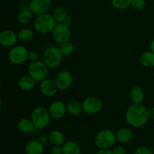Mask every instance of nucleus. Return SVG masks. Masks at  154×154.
Returning <instances> with one entry per match:
<instances>
[{"label": "nucleus", "mask_w": 154, "mask_h": 154, "mask_svg": "<svg viewBox=\"0 0 154 154\" xmlns=\"http://www.w3.org/2000/svg\"><path fill=\"white\" fill-rule=\"evenodd\" d=\"M39 90L42 94L46 97H54L57 93L59 89L56 84L55 81L46 78L40 82Z\"/></svg>", "instance_id": "14"}, {"label": "nucleus", "mask_w": 154, "mask_h": 154, "mask_svg": "<svg viewBox=\"0 0 154 154\" xmlns=\"http://www.w3.org/2000/svg\"><path fill=\"white\" fill-rule=\"evenodd\" d=\"M95 154H114L111 149H98Z\"/></svg>", "instance_id": "34"}, {"label": "nucleus", "mask_w": 154, "mask_h": 154, "mask_svg": "<svg viewBox=\"0 0 154 154\" xmlns=\"http://www.w3.org/2000/svg\"><path fill=\"white\" fill-rule=\"evenodd\" d=\"M149 48H150V51L154 54V38L152 39L150 42V45H149Z\"/></svg>", "instance_id": "37"}, {"label": "nucleus", "mask_w": 154, "mask_h": 154, "mask_svg": "<svg viewBox=\"0 0 154 154\" xmlns=\"http://www.w3.org/2000/svg\"><path fill=\"white\" fill-rule=\"evenodd\" d=\"M146 5L145 0H132L131 7L136 11L142 10Z\"/></svg>", "instance_id": "29"}, {"label": "nucleus", "mask_w": 154, "mask_h": 154, "mask_svg": "<svg viewBox=\"0 0 154 154\" xmlns=\"http://www.w3.org/2000/svg\"><path fill=\"white\" fill-rule=\"evenodd\" d=\"M133 154H154L152 150L146 146H141L135 149Z\"/></svg>", "instance_id": "31"}, {"label": "nucleus", "mask_w": 154, "mask_h": 154, "mask_svg": "<svg viewBox=\"0 0 154 154\" xmlns=\"http://www.w3.org/2000/svg\"><path fill=\"white\" fill-rule=\"evenodd\" d=\"M129 97L132 104H142L144 100V90L139 85L132 86L129 91Z\"/></svg>", "instance_id": "17"}, {"label": "nucleus", "mask_w": 154, "mask_h": 154, "mask_svg": "<svg viewBox=\"0 0 154 154\" xmlns=\"http://www.w3.org/2000/svg\"><path fill=\"white\" fill-rule=\"evenodd\" d=\"M140 63L144 68L151 69L154 67V54L150 50L144 51L140 56Z\"/></svg>", "instance_id": "24"}, {"label": "nucleus", "mask_w": 154, "mask_h": 154, "mask_svg": "<svg viewBox=\"0 0 154 154\" xmlns=\"http://www.w3.org/2000/svg\"><path fill=\"white\" fill-rule=\"evenodd\" d=\"M34 36L35 33L33 30L28 28V27L21 29L17 32L18 40L23 42V43H28V42L32 41V39L34 38Z\"/></svg>", "instance_id": "26"}, {"label": "nucleus", "mask_w": 154, "mask_h": 154, "mask_svg": "<svg viewBox=\"0 0 154 154\" xmlns=\"http://www.w3.org/2000/svg\"><path fill=\"white\" fill-rule=\"evenodd\" d=\"M36 81L29 75H24L18 80V87L21 90L25 92H28L34 89L35 87Z\"/></svg>", "instance_id": "21"}, {"label": "nucleus", "mask_w": 154, "mask_h": 154, "mask_svg": "<svg viewBox=\"0 0 154 154\" xmlns=\"http://www.w3.org/2000/svg\"><path fill=\"white\" fill-rule=\"evenodd\" d=\"M66 109H67V113L70 115H80L83 112L82 102H80L79 101L75 99L70 100L66 104Z\"/></svg>", "instance_id": "23"}, {"label": "nucleus", "mask_w": 154, "mask_h": 154, "mask_svg": "<svg viewBox=\"0 0 154 154\" xmlns=\"http://www.w3.org/2000/svg\"><path fill=\"white\" fill-rule=\"evenodd\" d=\"M41 55L38 51H35V50H31V51H29L28 54V60L31 62H35L38 60H40Z\"/></svg>", "instance_id": "30"}, {"label": "nucleus", "mask_w": 154, "mask_h": 154, "mask_svg": "<svg viewBox=\"0 0 154 154\" xmlns=\"http://www.w3.org/2000/svg\"><path fill=\"white\" fill-rule=\"evenodd\" d=\"M30 119L36 129H43L48 127L51 120L48 110L41 106L36 107L32 111Z\"/></svg>", "instance_id": "5"}, {"label": "nucleus", "mask_w": 154, "mask_h": 154, "mask_svg": "<svg viewBox=\"0 0 154 154\" xmlns=\"http://www.w3.org/2000/svg\"><path fill=\"white\" fill-rule=\"evenodd\" d=\"M51 34L54 40L60 45L70 42L72 38L70 27L65 23H57Z\"/></svg>", "instance_id": "9"}, {"label": "nucleus", "mask_w": 154, "mask_h": 154, "mask_svg": "<svg viewBox=\"0 0 154 154\" xmlns=\"http://www.w3.org/2000/svg\"><path fill=\"white\" fill-rule=\"evenodd\" d=\"M60 50L63 57H69L75 51V45L71 42H67L60 45Z\"/></svg>", "instance_id": "28"}, {"label": "nucleus", "mask_w": 154, "mask_h": 154, "mask_svg": "<svg viewBox=\"0 0 154 154\" xmlns=\"http://www.w3.org/2000/svg\"><path fill=\"white\" fill-rule=\"evenodd\" d=\"M52 5V0H31L28 5L33 14L35 16L48 13Z\"/></svg>", "instance_id": "10"}, {"label": "nucleus", "mask_w": 154, "mask_h": 154, "mask_svg": "<svg viewBox=\"0 0 154 154\" xmlns=\"http://www.w3.org/2000/svg\"><path fill=\"white\" fill-rule=\"evenodd\" d=\"M117 142L116 134L112 130L103 129L95 135L94 144L98 149H111Z\"/></svg>", "instance_id": "3"}, {"label": "nucleus", "mask_w": 154, "mask_h": 154, "mask_svg": "<svg viewBox=\"0 0 154 154\" xmlns=\"http://www.w3.org/2000/svg\"><path fill=\"white\" fill-rule=\"evenodd\" d=\"M26 154H44L45 144L39 141V140H32L29 141L25 146Z\"/></svg>", "instance_id": "16"}, {"label": "nucleus", "mask_w": 154, "mask_h": 154, "mask_svg": "<svg viewBox=\"0 0 154 154\" xmlns=\"http://www.w3.org/2000/svg\"><path fill=\"white\" fill-rule=\"evenodd\" d=\"M28 75L32 78L36 82L42 81L48 78L49 74V69L42 60L31 62L27 69Z\"/></svg>", "instance_id": "6"}, {"label": "nucleus", "mask_w": 154, "mask_h": 154, "mask_svg": "<svg viewBox=\"0 0 154 154\" xmlns=\"http://www.w3.org/2000/svg\"><path fill=\"white\" fill-rule=\"evenodd\" d=\"M83 112L88 115H95L102 111L103 102L96 96H89L82 102Z\"/></svg>", "instance_id": "8"}, {"label": "nucleus", "mask_w": 154, "mask_h": 154, "mask_svg": "<svg viewBox=\"0 0 154 154\" xmlns=\"http://www.w3.org/2000/svg\"><path fill=\"white\" fill-rule=\"evenodd\" d=\"M2 106V100L1 97H0V109H1Z\"/></svg>", "instance_id": "38"}, {"label": "nucleus", "mask_w": 154, "mask_h": 154, "mask_svg": "<svg viewBox=\"0 0 154 154\" xmlns=\"http://www.w3.org/2000/svg\"><path fill=\"white\" fill-rule=\"evenodd\" d=\"M50 154H63V147L62 146L52 145L50 150Z\"/></svg>", "instance_id": "33"}, {"label": "nucleus", "mask_w": 154, "mask_h": 154, "mask_svg": "<svg viewBox=\"0 0 154 154\" xmlns=\"http://www.w3.org/2000/svg\"><path fill=\"white\" fill-rule=\"evenodd\" d=\"M18 41L17 33L11 29H4L0 32V45L4 48H12Z\"/></svg>", "instance_id": "13"}, {"label": "nucleus", "mask_w": 154, "mask_h": 154, "mask_svg": "<svg viewBox=\"0 0 154 154\" xmlns=\"http://www.w3.org/2000/svg\"><path fill=\"white\" fill-rule=\"evenodd\" d=\"M147 107L143 104H132L127 108L125 114V120L132 128L138 129L145 126L149 120Z\"/></svg>", "instance_id": "1"}, {"label": "nucleus", "mask_w": 154, "mask_h": 154, "mask_svg": "<svg viewBox=\"0 0 154 154\" xmlns=\"http://www.w3.org/2000/svg\"><path fill=\"white\" fill-rule=\"evenodd\" d=\"M63 55L60 48L50 46L45 49L42 55V61L48 67V69H57L62 63Z\"/></svg>", "instance_id": "4"}, {"label": "nucleus", "mask_w": 154, "mask_h": 154, "mask_svg": "<svg viewBox=\"0 0 154 154\" xmlns=\"http://www.w3.org/2000/svg\"><path fill=\"white\" fill-rule=\"evenodd\" d=\"M38 140L40 142H42V144H45V145L47 144V143L49 142V140H48V135H41V136L39 137Z\"/></svg>", "instance_id": "35"}, {"label": "nucleus", "mask_w": 154, "mask_h": 154, "mask_svg": "<svg viewBox=\"0 0 154 154\" xmlns=\"http://www.w3.org/2000/svg\"><path fill=\"white\" fill-rule=\"evenodd\" d=\"M147 114H148L149 120H154V106L147 109Z\"/></svg>", "instance_id": "36"}, {"label": "nucleus", "mask_w": 154, "mask_h": 154, "mask_svg": "<svg viewBox=\"0 0 154 154\" xmlns=\"http://www.w3.org/2000/svg\"><path fill=\"white\" fill-rule=\"evenodd\" d=\"M17 128L23 134L32 133L35 131V129H36L31 119L29 118L20 119L17 122Z\"/></svg>", "instance_id": "20"}, {"label": "nucleus", "mask_w": 154, "mask_h": 154, "mask_svg": "<svg viewBox=\"0 0 154 154\" xmlns=\"http://www.w3.org/2000/svg\"><path fill=\"white\" fill-rule=\"evenodd\" d=\"M114 154H126V150L123 145L114 146L112 149Z\"/></svg>", "instance_id": "32"}, {"label": "nucleus", "mask_w": 154, "mask_h": 154, "mask_svg": "<svg viewBox=\"0 0 154 154\" xmlns=\"http://www.w3.org/2000/svg\"><path fill=\"white\" fill-rule=\"evenodd\" d=\"M73 75L69 71H62L56 76L55 82L59 90H66L73 84Z\"/></svg>", "instance_id": "12"}, {"label": "nucleus", "mask_w": 154, "mask_h": 154, "mask_svg": "<svg viewBox=\"0 0 154 154\" xmlns=\"http://www.w3.org/2000/svg\"><path fill=\"white\" fill-rule=\"evenodd\" d=\"M48 110L51 119H54L56 120L64 117L67 113L66 104L63 102V101L60 100H56L51 102V105L48 107Z\"/></svg>", "instance_id": "11"}, {"label": "nucleus", "mask_w": 154, "mask_h": 154, "mask_svg": "<svg viewBox=\"0 0 154 154\" xmlns=\"http://www.w3.org/2000/svg\"><path fill=\"white\" fill-rule=\"evenodd\" d=\"M0 88H1V81H0Z\"/></svg>", "instance_id": "39"}, {"label": "nucleus", "mask_w": 154, "mask_h": 154, "mask_svg": "<svg viewBox=\"0 0 154 154\" xmlns=\"http://www.w3.org/2000/svg\"><path fill=\"white\" fill-rule=\"evenodd\" d=\"M62 147L63 154H81V146L74 141H66Z\"/></svg>", "instance_id": "25"}, {"label": "nucleus", "mask_w": 154, "mask_h": 154, "mask_svg": "<svg viewBox=\"0 0 154 154\" xmlns=\"http://www.w3.org/2000/svg\"><path fill=\"white\" fill-rule=\"evenodd\" d=\"M115 134L117 141L122 144L130 142L133 138V134H132V130L129 128H121V129H118Z\"/></svg>", "instance_id": "19"}, {"label": "nucleus", "mask_w": 154, "mask_h": 154, "mask_svg": "<svg viewBox=\"0 0 154 154\" xmlns=\"http://www.w3.org/2000/svg\"><path fill=\"white\" fill-rule=\"evenodd\" d=\"M132 0H111V4L114 8L123 11L131 7Z\"/></svg>", "instance_id": "27"}, {"label": "nucleus", "mask_w": 154, "mask_h": 154, "mask_svg": "<svg viewBox=\"0 0 154 154\" xmlns=\"http://www.w3.org/2000/svg\"><path fill=\"white\" fill-rule=\"evenodd\" d=\"M48 140L51 145L62 146L66 142V137L64 134L60 130L54 129L48 133Z\"/></svg>", "instance_id": "18"}, {"label": "nucleus", "mask_w": 154, "mask_h": 154, "mask_svg": "<svg viewBox=\"0 0 154 154\" xmlns=\"http://www.w3.org/2000/svg\"><path fill=\"white\" fill-rule=\"evenodd\" d=\"M29 51L23 45H14L11 48L8 57L12 64L21 65L28 60Z\"/></svg>", "instance_id": "7"}, {"label": "nucleus", "mask_w": 154, "mask_h": 154, "mask_svg": "<svg viewBox=\"0 0 154 154\" xmlns=\"http://www.w3.org/2000/svg\"><path fill=\"white\" fill-rule=\"evenodd\" d=\"M57 24V23L56 22L53 15L49 13L36 16L33 21L34 29L37 32L43 35L52 33Z\"/></svg>", "instance_id": "2"}, {"label": "nucleus", "mask_w": 154, "mask_h": 154, "mask_svg": "<svg viewBox=\"0 0 154 154\" xmlns=\"http://www.w3.org/2000/svg\"><path fill=\"white\" fill-rule=\"evenodd\" d=\"M52 15L57 23H65L70 26L72 23V18L69 16L67 11L63 6H57L54 8Z\"/></svg>", "instance_id": "15"}, {"label": "nucleus", "mask_w": 154, "mask_h": 154, "mask_svg": "<svg viewBox=\"0 0 154 154\" xmlns=\"http://www.w3.org/2000/svg\"><path fill=\"white\" fill-rule=\"evenodd\" d=\"M33 13L30 11L29 7L23 8L18 12L17 19V21L22 25H27L32 21L33 17Z\"/></svg>", "instance_id": "22"}]
</instances>
